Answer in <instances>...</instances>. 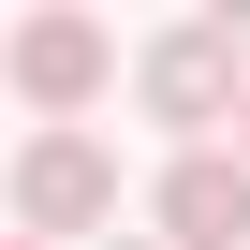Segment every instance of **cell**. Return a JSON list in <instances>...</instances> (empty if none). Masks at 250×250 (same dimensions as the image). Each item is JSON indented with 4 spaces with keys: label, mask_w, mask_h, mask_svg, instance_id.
I'll return each mask as SVG.
<instances>
[{
    "label": "cell",
    "mask_w": 250,
    "mask_h": 250,
    "mask_svg": "<svg viewBox=\"0 0 250 250\" xmlns=\"http://www.w3.org/2000/svg\"><path fill=\"white\" fill-rule=\"evenodd\" d=\"M235 147H250V118H235Z\"/></svg>",
    "instance_id": "cell-7"
},
{
    "label": "cell",
    "mask_w": 250,
    "mask_h": 250,
    "mask_svg": "<svg viewBox=\"0 0 250 250\" xmlns=\"http://www.w3.org/2000/svg\"><path fill=\"white\" fill-rule=\"evenodd\" d=\"M0 74L30 88V118H44V133H88V103L118 88V30H103V15H74V0H44V15H15Z\"/></svg>",
    "instance_id": "cell-3"
},
{
    "label": "cell",
    "mask_w": 250,
    "mask_h": 250,
    "mask_svg": "<svg viewBox=\"0 0 250 250\" xmlns=\"http://www.w3.org/2000/svg\"><path fill=\"white\" fill-rule=\"evenodd\" d=\"M0 250H30V235H0Z\"/></svg>",
    "instance_id": "cell-6"
},
{
    "label": "cell",
    "mask_w": 250,
    "mask_h": 250,
    "mask_svg": "<svg viewBox=\"0 0 250 250\" xmlns=\"http://www.w3.org/2000/svg\"><path fill=\"white\" fill-rule=\"evenodd\" d=\"M235 44H250V15H191V30H162V44L133 59V88H147V118H162L177 147H221V118H250Z\"/></svg>",
    "instance_id": "cell-1"
},
{
    "label": "cell",
    "mask_w": 250,
    "mask_h": 250,
    "mask_svg": "<svg viewBox=\"0 0 250 250\" xmlns=\"http://www.w3.org/2000/svg\"><path fill=\"white\" fill-rule=\"evenodd\" d=\"M147 221H162V250H250V147H177Z\"/></svg>",
    "instance_id": "cell-4"
},
{
    "label": "cell",
    "mask_w": 250,
    "mask_h": 250,
    "mask_svg": "<svg viewBox=\"0 0 250 250\" xmlns=\"http://www.w3.org/2000/svg\"><path fill=\"white\" fill-rule=\"evenodd\" d=\"M15 235L30 250H74V235L118 250V147L103 133H30L15 147Z\"/></svg>",
    "instance_id": "cell-2"
},
{
    "label": "cell",
    "mask_w": 250,
    "mask_h": 250,
    "mask_svg": "<svg viewBox=\"0 0 250 250\" xmlns=\"http://www.w3.org/2000/svg\"><path fill=\"white\" fill-rule=\"evenodd\" d=\"M118 250H162V235H118Z\"/></svg>",
    "instance_id": "cell-5"
}]
</instances>
